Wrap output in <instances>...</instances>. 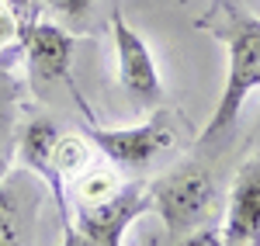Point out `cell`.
Here are the masks:
<instances>
[{"label":"cell","mask_w":260,"mask_h":246,"mask_svg":"<svg viewBox=\"0 0 260 246\" xmlns=\"http://www.w3.org/2000/svg\"><path fill=\"white\" fill-rule=\"evenodd\" d=\"M146 212H153V194L142 177L121 181L118 191L108 198L77 205V219L70 229V243H94V246H121L132 222H139Z\"/></svg>","instance_id":"obj_4"},{"label":"cell","mask_w":260,"mask_h":246,"mask_svg":"<svg viewBox=\"0 0 260 246\" xmlns=\"http://www.w3.org/2000/svg\"><path fill=\"white\" fill-rule=\"evenodd\" d=\"M222 243L229 246H260V153L250 156L233 181Z\"/></svg>","instance_id":"obj_8"},{"label":"cell","mask_w":260,"mask_h":246,"mask_svg":"<svg viewBox=\"0 0 260 246\" xmlns=\"http://www.w3.org/2000/svg\"><path fill=\"white\" fill-rule=\"evenodd\" d=\"M7 177V153H0V181Z\"/></svg>","instance_id":"obj_15"},{"label":"cell","mask_w":260,"mask_h":246,"mask_svg":"<svg viewBox=\"0 0 260 246\" xmlns=\"http://www.w3.org/2000/svg\"><path fill=\"white\" fill-rule=\"evenodd\" d=\"M111 31H115V56H118V83L121 90L132 97L136 108L142 111H156L163 101V80L156 59L149 52V45L142 42V35L125 21L121 11L111 14Z\"/></svg>","instance_id":"obj_5"},{"label":"cell","mask_w":260,"mask_h":246,"mask_svg":"<svg viewBox=\"0 0 260 246\" xmlns=\"http://www.w3.org/2000/svg\"><path fill=\"white\" fill-rule=\"evenodd\" d=\"M198 28L212 31L229 52L219 108L198 139V146H212L236 128L250 90L260 87V18L246 14L236 0H212V7L198 18Z\"/></svg>","instance_id":"obj_1"},{"label":"cell","mask_w":260,"mask_h":246,"mask_svg":"<svg viewBox=\"0 0 260 246\" xmlns=\"http://www.w3.org/2000/svg\"><path fill=\"white\" fill-rule=\"evenodd\" d=\"M4 49H18V14L11 4H0V52Z\"/></svg>","instance_id":"obj_14"},{"label":"cell","mask_w":260,"mask_h":246,"mask_svg":"<svg viewBox=\"0 0 260 246\" xmlns=\"http://www.w3.org/2000/svg\"><path fill=\"white\" fill-rule=\"evenodd\" d=\"M121 187V170L115 163L111 166H101V163H87L70 181V191H73V198H77V205H90V201H101V198H108L111 191H118Z\"/></svg>","instance_id":"obj_10"},{"label":"cell","mask_w":260,"mask_h":246,"mask_svg":"<svg viewBox=\"0 0 260 246\" xmlns=\"http://www.w3.org/2000/svg\"><path fill=\"white\" fill-rule=\"evenodd\" d=\"M56 139H59V128L49 122V118H28L24 125H18V135H14V146H18V160L21 170L35 173L49 198L59 208V222H62V243H70V229H73V215H70V194H66V181L56 170V160H52V149H56Z\"/></svg>","instance_id":"obj_7"},{"label":"cell","mask_w":260,"mask_h":246,"mask_svg":"<svg viewBox=\"0 0 260 246\" xmlns=\"http://www.w3.org/2000/svg\"><path fill=\"white\" fill-rule=\"evenodd\" d=\"M87 139L101 149L111 163L128 177L149 173L163 153L177 149V122L170 115H153L149 122L132 125V128H98L87 125Z\"/></svg>","instance_id":"obj_3"},{"label":"cell","mask_w":260,"mask_h":246,"mask_svg":"<svg viewBox=\"0 0 260 246\" xmlns=\"http://www.w3.org/2000/svg\"><path fill=\"white\" fill-rule=\"evenodd\" d=\"M18 80L11 77L7 62H0V153H11L18 135Z\"/></svg>","instance_id":"obj_12"},{"label":"cell","mask_w":260,"mask_h":246,"mask_svg":"<svg viewBox=\"0 0 260 246\" xmlns=\"http://www.w3.org/2000/svg\"><path fill=\"white\" fill-rule=\"evenodd\" d=\"M39 198H42V191L31 187L28 170H18V173L0 181V246L18 243L24 236V229H28L31 215H35Z\"/></svg>","instance_id":"obj_9"},{"label":"cell","mask_w":260,"mask_h":246,"mask_svg":"<svg viewBox=\"0 0 260 246\" xmlns=\"http://www.w3.org/2000/svg\"><path fill=\"white\" fill-rule=\"evenodd\" d=\"M73 45L77 39L70 31H62L59 24H49L39 18V11H24L18 14V49L24 52V62L31 69V80L52 83L62 80L73 87L70 80V59H73Z\"/></svg>","instance_id":"obj_6"},{"label":"cell","mask_w":260,"mask_h":246,"mask_svg":"<svg viewBox=\"0 0 260 246\" xmlns=\"http://www.w3.org/2000/svg\"><path fill=\"white\" fill-rule=\"evenodd\" d=\"M90 149H94V143H90L87 135H62L59 132L56 149H52V160H56V170H59V177L66 184H70L87 163H94V160H90Z\"/></svg>","instance_id":"obj_11"},{"label":"cell","mask_w":260,"mask_h":246,"mask_svg":"<svg viewBox=\"0 0 260 246\" xmlns=\"http://www.w3.org/2000/svg\"><path fill=\"white\" fill-rule=\"evenodd\" d=\"M42 7H49V11H56L62 21H70V24H83L87 14H90V7H94V0H39Z\"/></svg>","instance_id":"obj_13"},{"label":"cell","mask_w":260,"mask_h":246,"mask_svg":"<svg viewBox=\"0 0 260 246\" xmlns=\"http://www.w3.org/2000/svg\"><path fill=\"white\" fill-rule=\"evenodd\" d=\"M149 194L170 239H187L194 229H201L212 219L215 201H219L215 181L198 166H184V170H170L156 177L149 184Z\"/></svg>","instance_id":"obj_2"}]
</instances>
